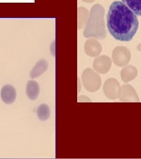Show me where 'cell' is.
<instances>
[{
    "label": "cell",
    "mask_w": 141,
    "mask_h": 159,
    "mask_svg": "<svg viewBox=\"0 0 141 159\" xmlns=\"http://www.w3.org/2000/svg\"><path fill=\"white\" fill-rule=\"evenodd\" d=\"M122 2L130 8L136 15L141 16V0H122Z\"/></svg>",
    "instance_id": "cell-4"
},
{
    "label": "cell",
    "mask_w": 141,
    "mask_h": 159,
    "mask_svg": "<svg viewBox=\"0 0 141 159\" xmlns=\"http://www.w3.org/2000/svg\"><path fill=\"white\" fill-rule=\"evenodd\" d=\"M107 28L116 40L130 41L139 29L137 16L122 2L115 1L109 7L107 18Z\"/></svg>",
    "instance_id": "cell-1"
},
{
    "label": "cell",
    "mask_w": 141,
    "mask_h": 159,
    "mask_svg": "<svg viewBox=\"0 0 141 159\" xmlns=\"http://www.w3.org/2000/svg\"><path fill=\"white\" fill-rule=\"evenodd\" d=\"M37 116L40 120H45L49 116V109L46 105H41L37 109Z\"/></svg>",
    "instance_id": "cell-5"
},
{
    "label": "cell",
    "mask_w": 141,
    "mask_h": 159,
    "mask_svg": "<svg viewBox=\"0 0 141 159\" xmlns=\"http://www.w3.org/2000/svg\"><path fill=\"white\" fill-rule=\"evenodd\" d=\"M17 96L16 90L11 85H6L3 87L1 91L2 99L6 104L10 105L16 101Z\"/></svg>",
    "instance_id": "cell-2"
},
{
    "label": "cell",
    "mask_w": 141,
    "mask_h": 159,
    "mask_svg": "<svg viewBox=\"0 0 141 159\" xmlns=\"http://www.w3.org/2000/svg\"><path fill=\"white\" fill-rule=\"evenodd\" d=\"M40 89L39 85L34 81H29L26 86V94L31 100H35L39 95Z\"/></svg>",
    "instance_id": "cell-3"
}]
</instances>
